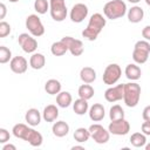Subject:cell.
I'll use <instances>...</instances> for the list:
<instances>
[{
  "label": "cell",
  "instance_id": "obj_39",
  "mask_svg": "<svg viewBox=\"0 0 150 150\" xmlns=\"http://www.w3.org/2000/svg\"><path fill=\"white\" fill-rule=\"evenodd\" d=\"M6 13H7V8H6V5L4 2L0 4V19H5L6 16Z\"/></svg>",
  "mask_w": 150,
  "mask_h": 150
},
{
  "label": "cell",
  "instance_id": "obj_13",
  "mask_svg": "<svg viewBox=\"0 0 150 150\" xmlns=\"http://www.w3.org/2000/svg\"><path fill=\"white\" fill-rule=\"evenodd\" d=\"M66 46L68 47V52H70V54L73 56H80L83 54L84 52V47H83V42L79 39H74L71 36H63L61 39Z\"/></svg>",
  "mask_w": 150,
  "mask_h": 150
},
{
  "label": "cell",
  "instance_id": "obj_38",
  "mask_svg": "<svg viewBox=\"0 0 150 150\" xmlns=\"http://www.w3.org/2000/svg\"><path fill=\"white\" fill-rule=\"evenodd\" d=\"M142 117L144 121H150V105H146L142 111Z\"/></svg>",
  "mask_w": 150,
  "mask_h": 150
},
{
  "label": "cell",
  "instance_id": "obj_7",
  "mask_svg": "<svg viewBox=\"0 0 150 150\" xmlns=\"http://www.w3.org/2000/svg\"><path fill=\"white\" fill-rule=\"evenodd\" d=\"M26 28L28 29L29 34H32L35 38L42 36L45 34V26L41 21V19L36 14H30L26 18Z\"/></svg>",
  "mask_w": 150,
  "mask_h": 150
},
{
  "label": "cell",
  "instance_id": "obj_43",
  "mask_svg": "<svg viewBox=\"0 0 150 150\" xmlns=\"http://www.w3.org/2000/svg\"><path fill=\"white\" fill-rule=\"evenodd\" d=\"M144 148H145V150H150V143H149V144H145Z\"/></svg>",
  "mask_w": 150,
  "mask_h": 150
},
{
  "label": "cell",
  "instance_id": "obj_45",
  "mask_svg": "<svg viewBox=\"0 0 150 150\" xmlns=\"http://www.w3.org/2000/svg\"><path fill=\"white\" fill-rule=\"evenodd\" d=\"M8 1H9V2H13V4H14V2H18L19 0H8Z\"/></svg>",
  "mask_w": 150,
  "mask_h": 150
},
{
  "label": "cell",
  "instance_id": "obj_25",
  "mask_svg": "<svg viewBox=\"0 0 150 150\" xmlns=\"http://www.w3.org/2000/svg\"><path fill=\"white\" fill-rule=\"evenodd\" d=\"M61 88H62V84L56 79H49L45 83V90L49 95H57L61 91Z\"/></svg>",
  "mask_w": 150,
  "mask_h": 150
},
{
  "label": "cell",
  "instance_id": "obj_19",
  "mask_svg": "<svg viewBox=\"0 0 150 150\" xmlns=\"http://www.w3.org/2000/svg\"><path fill=\"white\" fill-rule=\"evenodd\" d=\"M124 74H125V77L128 80L137 81L142 76V70L137 66V63H129V64H127V67L124 69Z\"/></svg>",
  "mask_w": 150,
  "mask_h": 150
},
{
  "label": "cell",
  "instance_id": "obj_9",
  "mask_svg": "<svg viewBox=\"0 0 150 150\" xmlns=\"http://www.w3.org/2000/svg\"><path fill=\"white\" fill-rule=\"evenodd\" d=\"M90 131V136L94 139V142H96L97 144H105L109 138H110V132L109 130H107L103 125L98 124V123H94L91 124L89 128Z\"/></svg>",
  "mask_w": 150,
  "mask_h": 150
},
{
  "label": "cell",
  "instance_id": "obj_14",
  "mask_svg": "<svg viewBox=\"0 0 150 150\" xmlns=\"http://www.w3.org/2000/svg\"><path fill=\"white\" fill-rule=\"evenodd\" d=\"M124 95V84H117V86H110L104 91V98L105 101L112 103L123 100Z\"/></svg>",
  "mask_w": 150,
  "mask_h": 150
},
{
  "label": "cell",
  "instance_id": "obj_27",
  "mask_svg": "<svg viewBox=\"0 0 150 150\" xmlns=\"http://www.w3.org/2000/svg\"><path fill=\"white\" fill-rule=\"evenodd\" d=\"M67 52H68V47L66 46V43L62 40L56 41V42H53L52 46H50V53L54 56H62Z\"/></svg>",
  "mask_w": 150,
  "mask_h": 150
},
{
  "label": "cell",
  "instance_id": "obj_1",
  "mask_svg": "<svg viewBox=\"0 0 150 150\" xmlns=\"http://www.w3.org/2000/svg\"><path fill=\"white\" fill-rule=\"evenodd\" d=\"M12 132H13L14 137L28 142L34 148H38V146L42 145L43 137H42L41 132L36 131L30 125H26L23 123H18V124H15L13 127Z\"/></svg>",
  "mask_w": 150,
  "mask_h": 150
},
{
  "label": "cell",
  "instance_id": "obj_20",
  "mask_svg": "<svg viewBox=\"0 0 150 150\" xmlns=\"http://www.w3.org/2000/svg\"><path fill=\"white\" fill-rule=\"evenodd\" d=\"M59 117V108L55 104H48L43 108L42 118L46 122H55Z\"/></svg>",
  "mask_w": 150,
  "mask_h": 150
},
{
  "label": "cell",
  "instance_id": "obj_10",
  "mask_svg": "<svg viewBox=\"0 0 150 150\" xmlns=\"http://www.w3.org/2000/svg\"><path fill=\"white\" fill-rule=\"evenodd\" d=\"M18 42L25 53L33 54L38 49V41H36L35 36H33L32 34L21 33L18 38Z\"/></svg>",
  "mask_w": 150,
  "mask_h": 150
},
{
  "label": "cell",
  "instance_id": "obj_21",
  "mask_svg": "<svg viewBox=\"0 0 150 150\" xmlns=\"http://www.w3.org/2000/svg\"><path fill=\"white\" fill-rule=\"evenodd\" d=\"M69 124L64 121H56L54 122L53 127H52V131H53V135L56 136V137H64L68 135L69 132Z\"/></svg>",
  "mask_w": 150,
  "mask_h": 150
},
{
  "label": "cell",
  "instance_id": "obj_24",
  "mask_svg": "<svg viewBox=\"0 0 150 150\" xmlns=\"http://www.w3.org/2000/svg\"><path fill=\"white\" fill-rule=\"evenodd\" d=\"M56 104L60 108H68L73 104V96L69 91H60L56 95Z\"/></svg>",
  "mask_w": 150,
  "mask_h": 150
},
{
  "label": "cell",
  "instance_id": "obj_44",
  "mask_svg": "<svg viewBox=\"0 0 150 150\" xmlns=\"http://www.w3.org/2000/svg\"><path fill=\"white\" fill-rule=\"evenodd\" d=\"M144 1H145V4H146L149 7H150V0H144Z\"/></svg>",
  "mask_w": 150,
  "mask_h": 150
},
{
  "label": "cell",
  "instance_id": "obj_18",
  "mask_svg": "<svg viewBox=\"0 0 150 150\" xmlns=\"http://www.w3.org/2000/svg\"><path fill=\"white\" fill-rule=\"evenodd\" d=\"M127 16H128L129 22H131V23H138L144 18V11H143V8L141 6L135 5V6H132L131 8L128 9Z\"/></svg>",
  "mask_w": 150,
  "mask_h": 150
},
{
  "label": "cell",
  "instance_id": "obj_31",
  "mask_svg": "<svg viewBox=\"0 0 150 150\" xmlns=\"http://www.w3.org/2000/svg\"><path fill=\"white\" fill-rule=\"evenodd\" d=\"M109 118L110 121H116V120H121L124 118V110L120 104H115L110 108L109 110Z\"/></svg>",
  "mask_w": 150,
  "mask_h": 150
},
{
  "label": "cell",
  "instance_id": "obj_41",
  "mask_svg": "<svg viewBox=\"0 0 150 150\" xmlns=\"http://www.w3.org/2000/svg\"><path fill=\"white\" fill-rule=\"evenodd\" d=\"M71 149H73V150H76V149H81V150H84V148H83L82 145H74V146H71Z\"/></svg>",
  "mask_w": 150,
  "mask_h": 150
},
{
  "label": "cell",
  "instance_id": "obj_23",
  "mask_svg": "<svg viewBox=\"0 0 150 150\" xmlns=\"http://www.w3.org/2000/svg\"><path fill=\"white\" fill-rule=\"evenodd\" d=\"M80 79L83 83H93L96 80V70L91 67H83L80 70Z\"/></svg>",
  "mask_w": 150,
  "mask_h": 150
},
{
  "label": "cell",
  "instance_id": "obj_8",
  "mask_svg": "<svg viewBox=\"0 0 150 150\" xmlns=\"http://www.w3.org/2000/svg\"><path fill=\"white\" fill-rule=\"evenodd\" d=\"M121 75H122L121 67L117 63H110L105 67L103 75H102V79H103L104 84L112 86V84H116L118 82V80L121 79Z\"/></svg>",
  "mask_w": 150,
  "mask_h": 150
},
{
  "label": "cell",
  "instance_id": "obj_16",
  "mask_svg": "<svg viewBox=\"0 0 150 150\" xmlns=\"http://www.w3.org/2000/svg\"><path fill=\"white\" fill-rule=\"evenodd\" d=\"M89 117L93 122H101L105 116V109L101 103H94L88 110Z\"/></svg>",
  "mask_w": 150,
  "mask_h": 150
},
{
  "label": "cell",
  "instance_id": "obj_36",
  "mask_svg": "<svg viewBox=\"0 0 150 150\" xmlns=\"http://www.w3.org/2000/svg\"><path fill=\"white\" fill-rule=\"evenodd\" d=\"M141 130L144 135L150 136V121H144L141 125Z\"/></svg>",
  "mask_w": 150,
  "mask_h": 150
},
{
  "label": "cell",
  "instance_id": "obj_30",
  "mask_svg": "<svg viewBox=\"0 0 150 150\" xmlns=\"http://www.w3.org/2000/svg\"><path fill=\"white\" fill-rule=\"evenodd\" d=\"M90 137H91V136H90V131H89V129H87V128L81 127V128H77V129L74 131V139H75L77 143H84V142H87Z\"/></svg>",
  "mask_w": 150,
  "mask_h": 150
},
{
  "label": "cell",
  "instance_id": "obj_5",
  "mask_svg": "<svg viewBox=\"0 0 150 150\" xmlns=\"http://www.w3.org/2000/svg\"><path fill=\"white\" fill-rule=\"evenodd\" d=\"M150 55V43L146 40H139L135 43L132 50V60L137 64H143L148 61Z\"/></svg>",
  "mask_w": 150,
  "mask_h": 150
},
{
  "label": "cell",
  "instance_id": "obj_17",
  "mask_svg": "<svg viewBox=\"0 0 150 150\" xmlns=\"http://www.w3.org/2000/svg\"><path fill=\"white\" fill-rule=\"evenodd\" d=\"M41 118H42V115H41V112L36 108H30L25 114V121L30 127L39 125L41 123Z\"/></svg>",
  "mask_w": 150,
  "mask_h": 150
},
{
  "label": "cell",
  "instance_id": "obj_37",
  "mask_svg": "<svg viewBox=\"0 0 150 150\" xmlns=\"http://www.w3.org/2000/svg\"><path fill=\"white\" fill-rule=\"evenodd\" d=\"M142 36H143L144 40L150 41V25L145 26V27L142 29Z\"/></svg>",
  "mask_w": 150,
  "mask_h": 150
},
{
  "label": "cell",
  "instance_id": "obj_6",
  "mask_svg": "<svg viewBox=\"0 0 150 150\" xmlns=\"http://www.w3.org/2000/svg\"><path fill=\"white\" fill-rule=\"evenodd\" d=\"M49 13L54 21H63L68 15L66 0H49Z\"/></svg>",
  "mask_w": 150,
  "mask_h": 150
},
{
  "label": "cell",
  "instance_id": "obj_42",
  "mask_svg": "<svg viewBox=\"0 0 150 150\" xmlns=\"http://www.w3.org/2000/svg\"><path fill=\"white\" fill-rule=\"evenodd\" d=\"M128 1H129L130 4H135V5H136V4H138L141 0H128Z\"/></svg>",
  "mask_w": 150,
  "mask_h": 150
},
{
  "label": "cell",
  "instance_id": "obj_33",
  "mask_svg": "<svg viewBox=\"0 0 150 150\" xmlns=\"http://www.w3.org/2000/svg\"><path fill=\"white\" fill-rule=\"evenodd\" d=\"M12 60V52L6 46H0V63L5 64L7 62H11Z\"/></svg>",
  "mask_w": 150,
  "mask_h": 150
},
{
  "label": "cell",
  "instance_id": "obj_11",
  "mask_svg": "<svg viewBox=\"0 0 150 150\" xmlns=\"http://www.w3.org/2000/svg\"><path fill=\"white\" fill-rule=\"evenodd\" d=\"M108 130L115 136H124L130 131V123L125 118L111 121L108 125Z\"/></svg>",
  "mask_w": 150,
  "mask_h": 150
},
{
  "label": "cell",
  "instance_id": "obj_32",
  "mask_svg": "<svg viewBox=\"0 0 150 150\" xmlns=\"http://www.w3.org/2000/svg\"><path fill=\"white\" fill-rule=\"evenodd\" d=\"M34 9L38 14H46L49 11V1L48 0H35Z\"/></svg>",
  "mask_w": 150,
  "mask_h": 150
},
{
  "label": "cell",
  "instance_id": "obj_3",
  "mask_svg": "<svg viewBox=\"0 0 150 150\" xmlns=\"http://www.w3.org/2000/svg\"><path fill=\"white\" fill-rule=\"evenodd\" d=\"M128 12L127 5L123 0H110L103 7V14L107 19L116 20L123 18Z\"/></svg>",
  "mask_w": 150,
  "mask_h": 150
},
{
  "label": "cell",
  "instance_id": "obj_29",
  "mask_svg": "<svg viewBox=\"0 0 150 150\" xmlns=\"http://www.w3.org/2000/svg\"><path fill=\"white\" fill-rule=\"evenodd\" d=\"M130 143L135 148H143L146 144V135L141 132H134L130 136Z\"/></svg>",
  "mask_w": 150,
  "mask_h": 150
},
{
  "label": "cell",
  "instance_id": "obj_15",
  "mask_svg": "<svg viewBox=\"0 0 150 150\" xmlns=\"http://www.w3.org/2000/svg\"><path fill=\"white\" fill-rule=\"evenodd\" d=\"M9 68L15 74H23L28 68V62L23 56H13L9 62Z\"/></svg>",
  "mask_w": 150,
  "mask_h": 150
},
{
  "label": "cell",
  "instance_id": "obj_12",
  "mask_svg": "<svg viewBox=\"0 0 150 150\" xmlns=\"http://www.w3.org/2000/svg\"><path fill=\"white\" fill-rule=\"evenodd\" d=\"M88 13H89V9H88V6L82 4V2H79V4H75L71 9H70V13H69V18L73 22L75 23H80L82 22L84 19H87L88 16Z\"/></svg>",
  "mask_w": 150,
  "mask_h": 150
},
{
  "label": "cell",
  "instance_id": "obj_4",
  "mask_svg": "<svg viewBox=\"0 0 150 150\" xmlns=\"http://www.w3.org/2000/svg\"><path fill=\"white\" fill-rule=\"evenodd\" d=\"M141 86L136 83L135 81H131L129 83H124V95L123 101L127 107L135 108L141 98Z\"/></svg>",
  "mask_w": 150,
  "mask_h": 150
},
{
  "label": "cell",
  "instance_id": "obj_28",
  "mask_svg": "<svg viewBox=\"0 0 150 150\" xmlns=\"http://www.w3.org/2000/svg\"><path fill=\"white\" fill-rule=\"evenodd\" d=\"M77 94H79V97L81 98H84V100H90L94 94H95V90L94 88L89 84V83H84V84H81L77 89Z\"/></svg>",
  "mask_w": 150,
  "mask_h": 150
},
{
  "label": "cell",
  "instance_id": "obj_26",
  "mask_svg": "<svg viewBox=\"0 0 150 150\" xmlns=\"http://www.w3.org/2000/svg\"><path fill=\"white\" fill-rule=\"evenodd\" d=\"M73 110H74V112H75L76 115H80V116L87 114L88 110H89L88 101L84 100V98H81V97L77 98V100H75V101L73 102Z\"/></svg>",
  "mask_w": 150,
  "mask_h": 150
},
{
  "label": "cell",
  "instance_id": "obj_35",
  "mask_svg": "<svg viewBox=\"0 0 150 150\" xmlns=\"http://www.w3.org/2000/svg\"><path fill=\"white\" fill-rule=\"evenodd\" d=\"M9 137H11L9 131L5 128H0V143H2V144L7 143L9 141Z\"/></svg>",
  "mask_w": 150,
  "mask_h": 150
},
{
  "label": "cell",
  "instance_id": "obj_40",
  "mask_svg": "<svg viewBox=\"0 0 150 150\" xmlns=\"http://www.w3.org/2000/svg\"><path fill=\"white\" fill-rule=\"evenodd\" d=\"M1 150H16V146L14 144H11V143H5V145L2 146Z\"/></svg>",
  "mask_w": 150,
  "mask_h": 150
},
{
  "label": "cell",
  "instance_id": "obj_2",
  "mask_svg": "<svg viewBox=\"0 0 150 150\" xmlns=\"http://www.w3.org/2000/svg\"><path fill=\"white\" fill-rule=\"evenodd\" d=\"M105 25L107 19L101 13H94L89 19L87 27L82 30V36L88 41H95Z\"/></svg>",
  "mask_w": 150,
  "mask_h": 150
},
{
  "label": "cell",
  "instance_id": "obj_34",
  "mask_svg": "<svg viewBox=\"0 0 150 150\" xmlns=\"http://www.w3.org/2000/svg\"><path fill=\"white\" fill-rule=\"evenodd\" d=\"M11 25L6 21H1L0 22V38H6L7 35L11 34Z\"/></svg>",
  "mask_w": 150,
  "mask_h": 150
},
{
  "label": "cell",
  "instance_id": "obj_22",
  "mask_svg": "<svg viewBox=\"0 0 150 150\" xmlns=\"http://www.w3.org/2000/svg\"><path fill=\"white\" fill-rule=\"evenodd\" d=\"M46 64V57L42 53H33L30 59H29V66L35 69V70H40L45 67Z\"/></svg>",
  "mask_w": 150,
  "mask_h": 150
}]
</instances>
